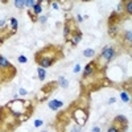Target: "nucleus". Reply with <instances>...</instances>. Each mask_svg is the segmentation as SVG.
I'll list each match as a JSON object with an SVG mask.
<instances>
[{
  "mask_svg": "<svg viewBox=\"0 0 132 132\" xmlns=\"http://www.w3.org/2000/svg\"><path fill=\"white\" fill-rule=\"evenodd\" d=\"M93 68H94V63H89L87 66H86L85 70H83V77H87L89 74L93 73V70H94Z\"/></svg>",
  "mask_w": 132,
  "mask_h": 132,
  "instance_id": "nucleus-4",
  "label": "nucleus"
},
{
  "mask_svg": "<svg viewBox=\"0 0 132 132\" xmlns=\"http://www.w3.org/2000/svg\"><path fill=\"white\" fill-rule=\"evenodd\" d=\"M114 55H115V50L111 48V46H107V48L103 49V52H102V58L103 59L111 61V59L114 58Z\"/></svg>",
  "mask_w": 132,
  "mask_h": 132,
  "instance_id": "nucleus-1",
  "label": "nucleus"
},
{
  "mask_svg": "<svg viewBox=\"0 0 132 132\" xmlns=\"http://www.w3.org/2000/svg\"><path fill=\"white\" fill-rule=\"evenodd\" d=\"M115 100H116L115 98H111V99L108 100V103H114V102H115Z\"/></svg>",
  "mask_w": 132,
  "mask_h": 132,
  "instance_id": "nucleus-25",
  "label": "nucleus"
},
{
  "mask_svg": "<svg viewBox=\"0 0 132 132\" xmlns=\"http://www.w3.org/2000/svg\"><path fill=\"white\" fill-rule=\"evenodd\" d=\"M73 132H81L79 127H73Z\"/></svg>",
  "mask_w": 132,
  "mask_h": 132,
  "instance_id": "nucleus-23",
  "label": "nucleus"
},
{
  "mask_svg": "<svg viewBox=\"0 0 132 132\" xmlns=\"http://www.w3.org/2000/svg\"><path fill=\"white\" fill-rule=\"evenodd\" d=\"M53 61H54V59H53L52 57H45V58H42V59H40L38 63H40V66L44 69V68H49V66L53 63Z\"/></svg>",
  "mask_w": 132,
  "mask_h": 132,
  "instance_id": "nucleus-2",
  "label": "nucleus"
},
{
  "mask_svg": "<svg viewBox=\"0 0 132 132\" xmlns=\"http://www.w3.org/2000/svg\"><path fill=\"white\" fill-rule=\"evenodd\" d=\"M11 23H12V28L16 29V28H17V21H16V19H11Z\"/></svg>",
  "mask_w": 132,
  "mask_h": 132,
  "instance_id": "nucleus-17",
  "label": "nucleus"
},
{
  "mask_svg": "<svg viewBox=\"0 0 132 132\" xmlns=\"http://www.w3.org/2000/svg\"><path fill=\"white\" fill-rule=\"evenodd\" d=\"M40 20H41L42 23H45V21H46V17H41V19H40Z\"/></svg>",
  "mask_w": 132,
  "mask_h": 132,
  "instance_id": "nucleus-26",
  "label": "nucleus"
},
{
  "mask_svg": "<svg viewBox=\"0 0 132 132\" xmlns=\"http://www.w3.org/2000/svg\"><path fill=\"white\" fill-rule=\"evenodd\" d=\"M15 6L17 8H21V7H24V2L23 0H16V2H15Z\"/></svg>",
  "mask_w": 132,
  "mask_h": 132,
  "instance_id": "nucleus-11",
  "label": "nucleus"
},
{
  "mask_svg": "<svg viewBox=\"0 0 132 132\" xmlns=\"http://www.w3.org/2000/svg\"><path fill=\"white\" fill-rule=\"evenodd\" d=\"M41 12V4L37 3L36 6H34V13H40Z\"/></svg>",
  "mask_w": 132,
  "mask_h": 132,
  "instance_id": "nucleus-13",
  "label": "nucleus"
},
{
  "mask_svg": "<svg viewBox=\"0 0 132 132\" xmlns=\"http://www.w3.org/2000/svg\"><path fill=\"white\" fill-rule=\"evenodd\" d=\"M25 6H29V7H34L37 4V2H30V0H27V2H24Z\"/></svg>",
  "mask_w": 132,
  "mask_h": 132,
  "instance_id": "nucleus-12",
  "label": "nucleus"
},
{
  "mask_svg": "<svg viewBox=\"0 0 132 132\" xmlns=\"http://www.w3.org/2000/svg\"><path fill=\"white\" fill-rule=\"evenodd\" d=\"M108 132H119V129L115 128V127H111V128L108 129Z\"/></svg>",
  "mask_w": 132,
  "mask_h": 132,
  "instance_id": "nucleus-21",
  "label": "nucleus"
},
{
  "mask_svg": "<svg viewBox=\"0 0 132 132\" xmlns=\"http://www.w3.org/2000/svg\"><path fill=\"white\" fill-rule=\"evenodd\" d=\"M4 25V20H0V27H3Z\"/></svg>",
  "mask_w": 132,
  "mask_h": 132,
  "instance_id": "nucleus-27",
  "label": "nucleus"
},
{
  "mask_svg": "<svg viewBox=\"0 0 132 132\" xmlns=\"http://www.w3.org/2000/svg\"><path fill=\"white\" fill-rule=\"evenodd\" d=\"M0 42H2V40H0Z\"/></svg>",
  "mask_w": 132,
  "mask_h": 132,
  "instance_id": "nucleus-28",
  "label": "nucleus"
},
{
  "mask_svg": "<svg viewBox=\"0 0 132 132\" xmlns=\"http://www.w3.org/2000/svg\"><path fill=\"white\" fill-rule=\"evenodd\" d=\"M9 66H11V63H9L4 57L0 55V68H9Z\"/></svg>",
  "mask_w": 132,
  "mask_h": 132,
  "instance_id": "nucleus-5",
  "label": "nucleus"
},
{
  "mask_svg": "<svg viewBox=\"0 0 132 132\" xmlns=\"http://www.w3.org/2000/svg\"><path fill=\"white\" fill-rule=\"evenodd\" d=\"M81 37H82V34H81V33L78 32V33H77V36H75V37L73 38V41H72V42H73L74 45H77V44L79 42V40H81Z\"/></svg>",
  "mask_w": 132,
  "mask_h": 132,
  "instance_id": "nucleus-9",
  "label": "nucleus"
},
{
  "mask_svg": "<svg viewBox=\"0 0 132 132\" xmlns=\"http://www.w3.org/2000/svg\"><path fill=\"white\" fill-rule=\"evenodd\" d=\"M120 96H121V99H123V102H128V100H129L128 94H125V93H121V94H120Z\"/></svg>",
  "mask_w": 132,
  "mask_h": 132,
  "instance_id": "nucleus-10",
  "label": "nucleus"
},
{
  "mask_svg": "<svg viewBox=\"0 0 132 132\" xmlns=\"http://www.w3.org/2000/svg\"><path fill=\"white\" fill-rule=\"evenodd\" d=\"M19 93L21 94V95H25V94L28 93V91H27V90H24V89H20V91H19Z\"/></svg>",
  "mask_w": 132,
  "mask_h": 132,
  "instance_id": "nucleus-22",
  "label": "nucleus"
},
{
  "mask_svg": "<svg viewBox=\"0 0 132 132\" xmlns=\"http://www.w3.org/2000/svg\"><path fill=\"white\" fill-rule=\"evenodd\" d=\"M127 11H128V13L131 15V12H132V3L131 2L127 3Z\"/></svg>",
  "mask_w": 132,
  "mask_h": 132,
  "instance_id": "nucleus-16",
  "label": "nucleus"
},
{
  "mask_svg": "<svg viewBox=\"0 0 132 132\" xmlns=\"http://www.w3.org/2000/svg\"><path fill=\"white\" fill-rule=\"evenodd\" d=\"M38 70V78L40 79H45V75H46V73H45V69H42V68H40V69H37Z\"/></svg>",
  "mask_w": 132,
  "mask_h": 132,
  "instance_id": "nucleus-6",
  "label": "nucleus"
},
{
  "mask_svg": "<svg viewBox=\"0 0 132 132\" xmlns=\"http://www.w3.org/2000/svg\"><path fill=\"white\" fill-rule=\"evenodd\" d=\"M42 123H44V121H42L41 119H37L36 121H34V125H36V127H40V125H42Z\"/></svg>",
  "mask_w": 132,
  "mask_h": 132,
  "instance_id": "nucleus-18",
  "label": "nucleus"
},
{
  "mask_svg": "<svg viewBox=\"0 0 132 132\" xmlns=\"http://www.w3.org/2000/svg\"><path fill=\"white\" fill-rule=\"evenodd\" d=\"M131 36H132V32H131V30H128V32L125 33V38L128 40V41H131Z\"/></svg>",
  "mask_w": 132,
  "mask_h": 132,
  "instance_id": "nucleus-19",
  "label": "nucleus"
},
{
  "mask_svg": "<svg viewBox=\"0 0 132 132\" xmlns=\"http://www.w3.org/2000/svg\"><path fill=\"white\" fill-rule=\"evenodd\" d=\"M62 106H63V102H61V100H57V99H55V100H50V102H49V107L52 108L53 111L58 110L59 107H62Z\"/></svg>",
  "mask_w": 132,
  "mask_h": 132,
  "instance_id": "nucleus-3",
  "label": "nucleus"
},
{
  "mask_svg": "<svg viewBox=\"0 0 132 132\" xmlns=\"http://www.w3.org/2000/svg\"><path fill=\"white\" fill-rule=\"evenodd\" d=\"M73 72H74V73H78V72H81V66H79V65H77V66H75V68L73 69Z\"/></svg>",
  "mask_w": 132,
  "mask_h": 132,
  "instance_id": "nucleus-20",
  "label": "nucleus"
},
{
  "mask_svg": "<svg viewBox=\"0 0 132 132\" xmlns=\"http://www.w3.org/2000/svg\"><path fill=\"white\" fill-rule=\"evenodd\" d=\"M83 54H85V57H93V55H95V50L87 49V50H85L83 52Z\"/></svg>",
  "mask_w": 132,
  "mask_h": 132,
  "instance_id": "nucleus-7",
  "label": "nucleus"
},
{
  "mask_svg": "<svg viewBox=\"0 0 132 132\" xmlns=\"http://www.w3.org/2000/svg\"><path fill=\"white\" fill-rule=\"evenodd\" d=\"M27 57H25V55H20V57H19V62H21V63H25V62H27Z\"/></svg>",
  "mask_w": 132,
  "mask_h": 132,
  "instance_id": "nucleus-15",
  "label": "nucleus"
},
{
  "mask_svg": "<svg viewBox=\"0 0 132 132\" xmlns=\"http://www.w3.org/2000/svg\"><path fill=\"white\" fill-rule=\"evenodd\" d=\"M116 120H120V123L127 124V119L124 118V116H116Z\"/></svg>",
  "mask_w": 132,
  "mask_h": 132,
  "instance_id": "nucleus-14",
  "label": "nucleus"
},
{
  "mask_svg": "<svg viewBox=\"0 0 132 132\" xmlns=\"http://www.w3.org/2000/svg\"><path fill=\"white\" fill-rule=\"evenodd\" d=\"M58 82H59V85L61 86H62V87H68V86H69V83H68V81H66L63 77H61L59 79H58Z\"/></svg>",
  "mask_w": 132,
  "mask_h": 132,
  "instance_id": "nucleus-8",
  "label": "nucleus"
},
{
  "mask_svg": "<svg viewBox=\"0 0 132 132\" xmlns=\"http://www.w3.org/2000/svg\"><path fill=\"white\" fill-rule=\"evenodd\" d=\"M100 129H99V127H94L93 128V132H99Z\"/></svg>",
  "mask_w": 132,
  "mask_h": 132,
  "instance_id": "nucleus-24",
  "label": "nucleus"
}]
</instances>
